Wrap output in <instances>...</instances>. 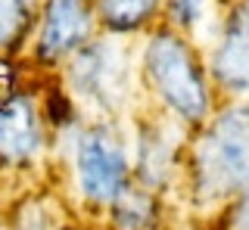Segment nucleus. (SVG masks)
I'll use <instances>...</instances> for the list:
<instances>
[{"label": "nucleus", "instance_id": "f257e3e1", "mask_svg": "<svg viewBox=\"0 0 249 230\" xmlns=\"http://www.w3.org/2000/svg\"><path fill=\"white\" fill-rule=\"evenodd\" d=\"M199 190L206 199L249 190V106L224 112L196 147Z\"/></svg>", "mask_w": 249, "mask_h": 230}, {"label": "nucleus", "instance_id": "f03ea898", "mask_svg": "<svg viewBox=\"0 0 249 230\" xmlns=\"http://www.w3.org/2000/svg\"><path fill=\"white\" fill-rule=\"evenodd\" d=\"M146 72L159 90V97L187 121H199L209 109V97L202 87L193 59L181 41L168 34L153 37L146 50Z\"/></svg>", "mask_w": 249, "mask_h": 230}, {"label": "nucleus", "instance_id": "7ed1b4c3", "mask_svg": "<svg viewBox=\"0 0 249 230\" xmlns=\"http://www.w3.org/2000/svg\"><path fill=\"white\" fill-rule=\"evenodd\" d=\"M128 159L122 143L106 131H93L78 147V181L84 196L93 202H112L122 193Z\"/></svg>", "mask_w": 249, "mask_h": 230}, {"label": "nucleus", "instance_id": "20e7f679", "mask_svg": "<svg viewBox=\"0 0 249 230\" xmlns=\"http://www.w3.org/2000/svg\"><path fill=\"white\" fill-rule=\"evenodd\" d=\"M124 81H128V68H124V56L112 41L90 44L88 50L78 53L72 66V84L81 97L93 99L103 109L122 103L124 97Z\"/></svg>", "mask_w": 249, "mask_h": 230}, {"label": "nucleus", "instance_id": "39448f33", "mask_svg": "<svg viewBox=\"0 0 249 230\" xmlns=\"http://www.w3.org/2000/svg\"><path fill=\"white\" fill-rule=\"evenodd\" d=\"M90 28L88 10L81 0H50L41 34V53L44 56H59V53L78 47Z\"/></svg>", "mask_w": 249, "mask_h": 230}, {"label": "nucleus", "instance_id": "423d86ee", "mask_svg": "<svg viewBox=\"0 0 249 230\" xmlns=\"http://www.w3.org/2000/svg\"><path fill=\"white\" fill-rule=\"evenodd\" d=\"M37 147H41V131L28 99H10L6 106H0V156L28 159Z\"/></svg>", "mask_w": 249, "mask_h": 230}, {"label": "nucleus", "instance_id": "0eeeda50", "mask_svg": "<svg viewBox=\"0 0 249 230\" xmlns=\"http://www.w3.org/2000/svg\"><path fill=\"white\" fill-rule=\"evenodd\" d=\"M215 75L233 94H249V10L240 13L231 25L215 56Z\"/></svg>", "mask_w": 249, "mask_h": 230}, {"label": "nucleus", "instance_id": "6e6552de", "mask_svg": "<svg viewBox=\"0 0 249 230\" xmlns=\"http://www.w3.org/2000/svg\"><path fill=\"white\" fill-rule=\"evenodd\" d=\"M153 6H156V0H100L103 19L115 28H134L137 22H143L150 16Z\"/></svg>", "mask_w": 249, "mask_h": 230}, {"label": "nucleus", "instance_id": "1a4fd4ad", "mask_svg": "<svg viewBox=\"0 0 249 230\" xmlns=\"http://www.w3.org/2000/svg\"><path fill=\"white\" fill-rule=\"evenodd\" d=\"M209 13V0H171V16H175L181 25L196 28Z\"/></svg>", "mask_w": 249, "mask_h": 230}, {"label": "nucleus", "instance_id": "9d476101", "mask_svg": "<svg viewBox=\"0 0 249 230\" xmlns=\"http://www.w3.org/2000/svg\"><path fill=\"white\" fill-rule=\"evenodd\" d=\"M146 214H150V202H146V199L124 196V202H122V209H119V224L124 230H137L146 221Z\"/></svg>", "mask_w": 249, "mask_h": 230}, {"label": "nucleus", "instance_id": "9b49d317", "mask_svg": "<svg viewBox=\"0 0 249 230\" xmlns=\"http://www.w3.org/2000/svg\"><path fill=\"white\" fill-rule=\"evenodd\" d=\"M22 25V6L19 0H0V44H6Z\"/></svg>", "mask_w": 249, "mask_h": 230}, {"label": "nucleus", "instance_id": "f8f14e48", "mask_svg": "<svg viewBox=\"0 0 249 230\" xmlns=\"http://www.w3.org/2000/svg\"><path fill=\"white\" fill-rule=\"evenodd\" d=\"M233 230H249V190H246L243 202H240L237 214H233Z\"/></svg>", "mask_w": 249, "mask_h": 230}]
</instances>
